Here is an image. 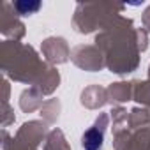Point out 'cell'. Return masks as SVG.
Returning <instances> with one entry per match:
<instances>
[{"instance_id":"1","label":"cell","mask_w":150,"mask_h":150,"mask_svg":"<svg viewBox=\"0 0 150 150\" xmlns=\"http://www.w3.org/2000/svg\"><path fill=\"white\" fill-rule=\"evenodd\" d=\"M103 138H104L103 129H99V127H90V129L83 134V138H81V146H83L85 150H101V148H103Z\"/></svg>"},{"instance_id":"2","label":"cell","mask_w":150,"mask_h":150,"mask_svg":"<svg viewBox=\"0 0 150 150\" xmlns=\"http://www.w3.org/2000/svg\"><path fill=\"white\" fill-rule=\"evenodd\" d=\"M41 7V4L39 2H34V4H27V2H18L16 4V9L21 13V14H30V13H34V11H37Z\"/></svg>"}]
</instances>
